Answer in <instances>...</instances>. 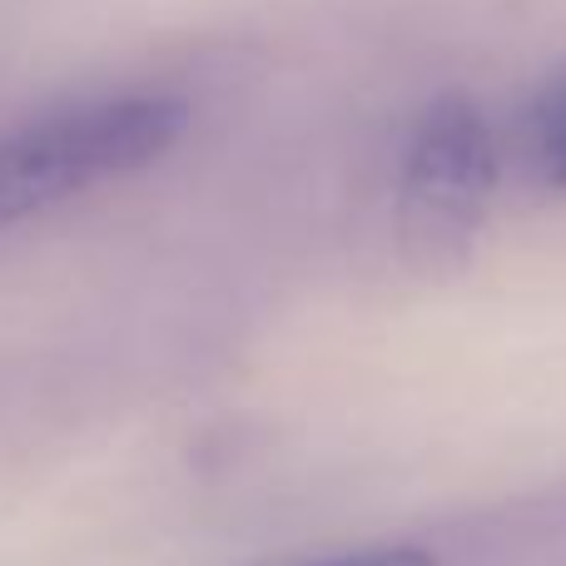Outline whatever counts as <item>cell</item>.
Masks as SVG:
<instances>
[{
    "label": "cell",
    "instance_id": "obj_1",
    "mask_svg": "<svg viewBox=\"0 0 566 566\" xmlns=\"http://www.w3.org/2000/svg\"><path fill=\"white\" fill-rule=\"evenodd\" d=\"M189 109L175 95H109L55 109L0 139V229L60 199L125 179L179 145Z\"/></svg>",
    "mask_w": 566,
    "mask_h": 566
},
{
    "label": "cell",
    "instance_id": "obj_4",
    "mask_svg": "<svg viewBox=\"0 0 566 566\" xmlns=\"http://www.w3.org/2000/svg\"><path fill=\"white\" fill-rule=\"evenodd\" d=\"M323 566H432L422 547H378V552H353V557L323 562Z\"/></svg>",
    "mask_w": 566,
    "mask_h": 566
},
{
    "label": "cell",
    "instance_id": "obj_2",
    "mask_svg": "<svg viewBox=\"0 0 566 566\" xmlns=\"http://www.w3.org/2000/svg\"><path fill=\"white\" fill-rule=\"evenodd\" d=\"M497 135L472 99L448 95L418 115L398 169V229L418 254H452L478 234L497 195Z\"/></svg>",
    "mask_w": 566,
    "mask_h": 566
},
{
    "label": "cell",
    "instance_id": "obj_3",
    "mask_svg": "<svg viewBox=\"0 0 566 566\" xmlns=\"http://www.w3.org/2000/svg\"><path fill=\"white\" fill-rule=\"evenodd\" d=\"M522 159L542 189L566 195V65L552 70L522 109Z\"/></svg>",
    "mask_w": 566,
    "mask_h": 566
}]
</instances>
